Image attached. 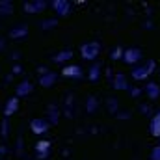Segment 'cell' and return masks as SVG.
<instances>
[{"label": "cell", "instance_id": "obj_1", "mask_svg": "<svg viewBox=\"0 0 160 160\" xmlns=\"http://www.w3.org/2000/svg\"><path fill=\"white\" fill-rule=\"evenodd\" d=\"M99 52H101V45H99L97 41H88V43H84V45L80 47V56H82L84 60H88V62L95 60V58L99 56Z\"/></svg>", "mask_w": 160, "mask_h": 160}, {"label": "cell", "instance_id": "obj_2", "mask_svg": "<svg viewBox=\"0 0 160 160\" xmlns=\"http://www.w3.org/2000/svg\"><path fill=\"white\" fill-rule=\"evenodd\" d=\"M155 67H157V63L155 62H147L145 65H142V67H134L132 69V78L134 80H145L151 77V73L155 71Z\"/></svg>", "mask_w": 160, "mask_h": 160}, {"label": "cell", "instance_id": "obj_3", "mask_svg": "<svg viewBox=\"0 0 160 160\" xmlns=\"http://www.w3.org/2000/svg\"><path fill=\"white\" fill-rule=\"evenodd\" d=\"M140 60H142V50L140 48H127L123 52V62L128 63V65H136Z\"/></svg>", "mask_w": 160, "mask_h": 160}, {"label": "cell", "instance_id": "obj_4", "mask_svg": "<svg viewBox=\"0 0 160 160\" xmlns=\"http://www.w3.org/2000/svg\"><path fill=\"white\" fill-rule=\"evenodd\" d=\"M48 6V2L45 0H30V2H24V11L26 13H41L45 11Z\"/></svg>", "mask_w": 160, "mask_h": 160}, {"label": "cell", "instance_id": "obj_5", "mask_svg": "<svg viewBox=\"0 0 160 160\" xmlns=\"http://www.w3.org/2000/svg\"><path fill=\"white\" fill-rule=\"evenodd\" d=\"M48 127H50V123L47 119H41V118H38V119H34L30 123V128H32L34 134H45L48 130Z\"/></svg>", "mask_w": 160, "mask_h": 160}, {"label": "cell", "instance_id": "obj_6", "mask_svg": "<svg viewBox=\"0 0 160 160\" xmlns=\"http://www.w3.org/2000/svg\"><path fill=\"white\" fill-rule=\"evenodd\" d=\"M50 8H52L58 15H67L71 4H69L67 0H52V2H50Z\"/></svg>", "mask_w": 160, "mask_h": 160}, {"label": "cell", "instance_id": "obj_7", "mask_svg": "<svg viewBox=\"0 0 160 160\" xmlns=\"http://www.w3.org/2000/svg\"><path fill=\"white\" fill-rule=\"evenodd\" d=\"M62 75L65 78H80L82 77V69H80L78 65H65L62 69Z\"/></svg>", "mask_w": 160, "mask_h": 160}, {"label": "cell", "instance_id": "obj_8", "mask_svg": "<svg viewBox=\"0 0 160 160\" xmlns=\"http://www.w3.org/2000/svg\"><path fill=\"white\" fill-rule=\"evenodd\" d=\"M36 153L39 155V158H47L48 153H50V142H47V140H39V142L36 143Z\"/></svg>", "mask_w": 160, "mask_h": 160}, {"label": "cell", "instance_id": "obj_9", "mask_svg": "<svg viewBox=\"0 0 160 160\" xmlns=\"http://www.w3.org/2000/svg\"><path fill=\"white\" fill-rule=\"evenodd\" d=\"M17 108H19V97H11V99L6 102V106H4V116H6V118L13 116V114L17 112Z\"/></svg>", "mask_w": 160, "mask_h": 160}, {"label": "cell", "instance_id": "obj_10", "mask_svg": "<svg viewBox=\"0 0 160 160\" xmlns=\"http://www.w3.org/2000/svg\"><path fill=\"white\" fill-rule=\"evenodd\" d=\"M54 84H56V73H52V71H47L45 75L39 77L41 88H50V86H54Z\"/></svg>", "mask_w": 160, "mask_h": 160}, {"label": "cell", "instance_id": "obj_11", "mask_svg": "<svg viewBox=\"0 0 160 160\" xmlns=\"http://www.w3.org/2000/svg\"><path fill=\"white\" fill-rule=\"evenodd\" d=\"M145 93H147L149 99L157 101V99L160 97V86L155 84V82H147V84H145Z\"/></svg>", "mask_w": 160, "mask_h": 160}, {"label": "cell", "instance_id": "obj_12", "mask_svg": "<svg viewBox=\"0 0 160 160\" xmlns=\"http://www.w3.org/2000/svg\"><path fill=\"white\" fill-rule=\"evenodd\" d=\"M149 132H151L155 138H160V112H157V114L151 118V123H149Z\"/></svg>", "mask_w": 160, "mask_h": 160}, {"label": "cell", "instance_id": "obj_13", "mask_svg": "<svg viewBox=\"0 0 160 160\" xmlns=\"http://www.w3.org/2000/svg\"><path fill=\"white\" fill-rule=\"evenodd\" d=\"M30 91H32V82H28V80H24L17 86V97H26Z\"/></svg>", "mask_w": 160, "mask_h": 160}, {"label": "cell", "instance_id": "obj_14", "mask_svg": "<svg viewBox=\"0 0 160 160\" xmlns=\"http://www.w3.org/2000/svg\"><path fill=\"white\" fill-rule=\"evenodd\" d=\"M114 88H116V89H119V91H123V89H128V84H127V77H125L123 73L116 75V78H114Z\"/></svg>", "mask_w": 160, "mask_h": 160}, {"label": "cell", "instance_id": "obj_15", "mask_svg": "<svg viewBox=\"0 0 160 160\" xmlns=\"http://www.w3.org/2000/svg\"><path fill=\"white\" fill-rule=\"evenodd\" d=\"M26 34H28V28H26V26H17V28H13V30L9 32V38L19 39V38H24Z\"/></svg>", "mask_w": 160, "mask_h": 160}, {"label": "cell", "instance_id": "obj_16", "mask_svg": "<svg viewBox=\"0 0 160 160\" xmlns=\"http://www.w3.org/2000/svg\"><path fill=\"white\" fill-rule=\"evenodd\" d=\"M101 77V65H93L91 69H89V80L91 82H97Z\"/></svg>", "mask_w": 160, "mask_h": 160}, {"label": "cell", "instance_id": "obj_17", "mask_svg": "<svg viewBox=\"0 0 160 160\" xmlns=\"http://www.w3.org/2000/svg\"><path fill=\"white\" fill-rule=\"evenodd\" d=\"M71 56H73L71 50H63L62 54H56V56H54V62H63V60H69Z\"/></svg>", "mask_w": 160, "mask_h": 160}, {"label": "cell", "instance_id": "obj_18", "mask_svg": "<svg viewBox=\"0 0 160 160\" xmlns=\"http://www.w3.org/2000/svg\"><path fill=\"white\" fill-rule=\"evenodd\" d=\"M11 11H13V9H11V2H8L6 8H4V2H0V13H8V15H9Z\"/></svg>", "mask_w": 160, "mask_h": 160}, {"label": "cell", "instance_id": "obj_19", "mask_svg": "<svg viewBox=\"0 0 160 160\" xmlns=\"http://www.w3.org/2000/svg\"><path fill=\"white\" fill-rule=\"evenodd\" d=\"M151 160H160V145H155L151 151Z\"/></svg>", "mask_w": 160, "mask_h": 160}, {"label": "cell", "instance_id": "obj_20", "mask_svg": "<svg viewBox=\"0 0 160 160\" xmlns=\"http://www.w3.org/2000/svg\"><path fill=\"white\" fill-rule=\"evenodd\" d=\"M93 106L97 108V101H93V99H89V101H88V112H89V114H93Z\"/></svg>", "mask_w": 160, "mask_h": 160}, {"label": "cell", "instance_id": "obj_21", "mask_svg": "<svg viewBox=\"0 0 160 160\" xmlns=\"http://www.w3.org/2000/svg\"><path fill=\"white\" fill-rule=\"evenodd\" d=\"M121 52H123V50L118 47V48L114 50V54H112V60H119V58H123V54H121Z\"/></svg>", "mask_w": 160, "mask_h": 160}]
</instances>
